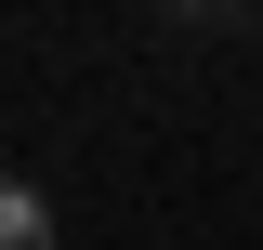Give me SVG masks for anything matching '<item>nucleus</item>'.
I'll return each mask as SVG.
<instances>
[{
  "mask_svg": "<svg viewBox=\"0 0 263 250\" xmlns=\"http://www.w3.org/2000/svg\"><path fill=\"white\" fill-rule=\"evenodd\" d=\"M0 250H53V198L0 171Z\"/></svg>",
  "mask_w": 263,
  "mask_h": 250,
  "instance_id": "obj_1",
  "label": "nucleus"
}]
</instances>
